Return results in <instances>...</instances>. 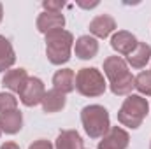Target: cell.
<instances>
[{
	"label": "cell",
	"mask_w": 151,
	"mask_h": 149,
	"mask_svg": "<svg viewBox=\"0 0 151 149\" xmlns=\"http://www.w3.org/2000/svg\"><path fill=\"white\" fill-rule=\"evenodd\" d=\"M104 72L109 79L114 95H130L134 90V75L130 74L127 62L121 56H109L104 60Z\"/></svg>",
	"instance_id": "6da1fadb"
},
{
	"label": "cell",
	"mask_w": 151,
	"mask_h": 149,
	"mask_svg": "<svg viewBox=\"0 0 151 149\" xmlns=\"http://www.w3.org/2000/svg\"><path fill=\"white\" fill-rule=\"evenodd\" d=\"M74 35L67 30H55L46 35V54L53 65H62L70 60Z\"/></svg>",
	"instance_id": "7a4b0ae2"
},
{
	"label": "cell",
	"mask_w": 151,
	"mask_h": 149,
	"mask_svg": "<svg viewBox=\"0 0 151 149\" xmlns=\"http://www.w3.org/2000/svg\"><path fill=\"white\" fill-rule=\"evenodd\" d=\"M81 123L84 126V132L88 133L90 139H102L111 125H109V112L106 107L93 104V105H86L81 111Z\"/></svg>",
	"instance_id": "3957f363"
},
{
	"label": "cell",
	"mask_w": 151,
	"mask_h": 149,
	"mask_svg": "<svg viewBox=\"0 0 151 149\" xmlns=\"http://www.w3.org/2000/svg\"><path fill=\"white\" fill-rule=\"evenodd\" d=\"M148 111H150V104L144 97L128 95L125 98V102L121 104V109L118 111V121L123 126H128V128L135 130L142 125L144 117L148 116Z\"/></svg>",
	"instance_id": "277c9868"
},
{
	"label": "cell",
	"mask_w": 151,
	"mask_h": 149,
	"mask_svg": "<svg viewBox=\"0 0 151 149\" xmlns=\"http://www.w3.org/2000/svg\"><path fill=\"white\" fill-rule=\"evenodd\" d=\"M106 79L95 67H84L76 74V90L83 97H100L106 91Z\"/></svg>",
	"instance_id": "5b68a950"
},
{
	"label": "cell",
	"mask_w": 151,
	"mask_h": 149,
	"mask_svg": "<svg viewBox=\"0 0 151 149\" xmlns=\"http://www.w3.org/2000/svg\"><path fill=\"white\" fill-rule=\"evenodd\" d=\"M44 95H46L44 82L39 77H28V81L25 82L23 90L19 91V100L27 107H35L39 104H42Z\"/></svg>",
	"instance_id": "8992f818"
},
{
	"label": "cell",
	"mask_w": 151,
	"mask_h": 149,
	"mask_svg": "<svg viewBox=\"0 0 151 149\" xmlns=\"http://www.w3.org/2000/svg\"><path fill=\"white\" fill-rule=\"evenodd\" d=\"M130 142V135L121 126H111L109 132L99 142V149H127Z\"/></svg>",
	"instance_id": "52a82bcc"
},
{
	"label": "cell",
	"mask_w": 151,
	"mask_h": 149,
	"mask_svg": "<svg viewBox=\"0 0 151 149\" xmlns=\"http://www.w3.org/2000/svg\"><path fill=\"white\" fill-rule=\"evenodd\" d=\"M65 27V18L62 12H42L37 18V30L40 34L47 35L49 32L55 30H62Z\"/></svg>",
	"instance_id": "ba28073f"
},
{
	"label": "cell",
	"mask_w": 151,
	"mask_h": 149,
	"mask_svg": "<svg viewBox=\"0 0 151 149\" xmlns=\"http://www.w3.org/2000/svg\"><path fill=\"white\" fill-rule=\"evenodd\" d=\"M114 30H116V21L109 14H100V16L93 18L91 23H90V34L93 37L106 39L109 37Z\"/></svg>",
	"instance_id": "9c48e42d"
},
{
	"label": "cell",
	"mask_w": 151,
	"mask_h": 149,
	"mask_svg": "<svg viewBox=\"0 0 151 149\" xmlns=\"http://www.w3.org/2000/svg\"><path fill=\"white\" fill-rule=\"evenodd\" d=\"M137 39L134 34H130V32H127V30H119V32H116L113 37H111V47H113L114 51H118L119 54H125V56H128L134 49H135V46H137Z\"/></svg>",
	"instance_id": "30bf717a"
},
{
	"label": "cell",
	"mask_w": 151,
	"mask_h": 149,
	"mask_svg": "<svg viewBox=\"0 0 151 149\" xmlns=\"http://www.w3.org/2000/svg\"><path fill=\"white\" fill-rule=\"evenodd\" d=\"M74 51H76L77 58H81V60H91L99 53V42H97V39L91 37V35H81L74 42Z\"/></svg>",
	"instance_id": "8fae6325"
},
{
	"label": "cell",
	"mask_w": 151,
	"mask_h": 149,
	"mask_svg": "<svg viewBox=\"0 0 151 149\" xmlns=\"http://www.w3.org/2000/svg\"><path fill=\"white\" fill-rule=\"evenodd\" d=\"M53 88L67 95L76 90V74L72 69H62L53 75Z\"/></svg>",
	"instance_id": "7c38bea8"
},
{
	"label": "cell",
	"mask_w": 151,
	"mask_h": 149,
	"mask_svg": "<svg viewBox=\"0 0 151 149\" xmlns=\"http://www.w3.org/2000/svg\"><path fill=\"white\" fill-rule=\"evenodd\" d=\"M27 81H28V74H27L25 69H11V70L5 72L4 79H2V84L11 91L19 93Z\"/></svg>",
	"instance_id": "4fadbf2b"
},
{
	"label": "cell",
	"mask_w": 151,
	"mask_h": 149,
	"mask_svg": "<svg viewBox=\"0 0 151 149\" xmlns=\"http://www.w3.org/2000/svg\"><path fill=\"white\" fill-rule=\"evenodd\" d=\"M21 126H23V116L18 109L0 114V128H2V132H5L9 135H14V133H18L21 130Z\"/></svg>",
	"instance_id": "5bb4252c"
},
{
	"label": "cell",
	"mask_w": 151,
	"mask_h": 149,
	"mask_svg": "<svg viewBox=\"0 0 151 149\" xmlns=\"http://www.w3.org/2000/svg\"><path fill=\"white\" fill-rule=\"evenodd\" d=\"M151 60V46L146 42H137L135 49L127 56V62L134 67V69H142L146 67V63Z\"/></svg>",
	"instance_id": "9a60e30c"
},
{
	"label": "cell",
	"mask_w": 151,
	"mask_h": 149,
	"mask_svg": "<svg viewBox=\"0 0 151 149\" xmlns=\"http://www.w3.org/2000/svg\"><path fill=\"white\" fill-rule=\"evenodd\" d=\"M65 104H67L65 95L60 93V91L55 90V88L49 90V91H46V95H44V98H42V109H44V112H47V114L62 111V109L65 107Z\"/></svg>",
	"instance_id": "2e32d148"
},
{
	"label": "cell",
	"mask_w": 151,
	"mask_h": 149,
	"mask_svg": "<svg viewBox=\"0 0 151 149\" xmlns=\"http://www.w3.org/2000/svg\"><path fill=\"white\" fill-rule=\"evenodd\" d=\"M55 149H84L83 148V139L76 130H63L56 137Z\"/></svg>",
	"instance_id": "e0dca14e"
},
{
	"label": "cell",
	"mask_w": 151,
	"mask_h": 149,
	"mask_svg": "<svg viewBox=\"0 0 151 149\" xmlns=\"http://www.w3.org/2000/svg\"><path fill=\"white\" fill-rule=\"evenodd\" d=\"M14 62H16V54H14V49L9 39L0 35V72L9 70L14 65Z\"/></svg>",
	"instance_id": "ac0fdd59"
},
{
	"label": "cell",
	"mask_w": 151,
	"mask_h": 149,
	"mask_svg": "<svg viewBox=\"0 0 151 149\" xmlns=\"http://www.w3.org/2000/svg\"><path fill=\"white\" fill-rule=\"evenodd\" d=\"M134 88L141 93V95H146V97H151V70H146V72H141L134 79Z\"/></svg>",
	"instance_id": "d6986e66"
},
{
	"label": "cell",
	"mask_w": 151,
	"mask_h": 149,
	"mask_svg": "<svg viewBox=\"0 0 151 149\" xmlns=\"http://www.w3.org/2000/svg\"><path fill=\"white\" fill-rule=\"evenodd\" d=\"M16 107H18V98L12 93H0V114L14 111Z\"/></svg>",
	"instance_id": "ffe728a7"
},
{
	"label": "cell",
	"mask_w": 151,
	"mask_h": 149,
	"mask_svg": "<svg viewBox=\"0 0 151 149\" xmlns=\"http://www.w3.org/2000/svg\"><path fill=\"white\" fill-rule=\"evenodd\" d=\"M63 5H65V2H62V0H46V2H42V7H44L46 12H62Z\"/></svg>",
	"instance_id": "44dd1931"
},
{
	"label": "cell",
	"mask_w": 151,
	"mask_h": 149,
	"mask_svg": "<svg viewBox=\"0 0 151 149\" xmlns=\"http://www.w3.org/2000/svg\"><path fill=\"white\" fill-rule=\"evenodd\" d=\"M28 149H55V148H53V144H51L49 140H46V139H39V140H35L34 144H30V148Z\"/></svg>",
	"instance_id": "7402d4cb"
},
{
	"label": "cell",
	"mask_w": 151,
	"mask_h": 149,
	"mask_svg": "<svg viewBox=\"0 0 151 149\" xmlns=\"http://www.w3.org/2000/svg\"><path fill=\"white\" fill-rule=\"evenodd\" d=\"M0 149H19V146L16 142H5V144L0 146Z\"/></svg>",
	"instance_id": "603a6c76"
},
{
	"label": "cell",
	"mask_w": 151,
	"mask_h": 149,
	"mask_svg": "<svg viewBox=\"0 0 151 149\" xmlns=\"http://www.w3.org/2000/svg\"><path fill=\"white\" fill-rule=\"evenodd\" d=\"M79 5H81V7H84V9H91V7H97V5H99V2H91V4H84V2H79Z\"/></svg>",
	"instance_id": "cb8c5ba5"
},
{
	"label": "cell",
	"mask_w": 151,
	"mask_h": 149,
	"mask_svg": "<svg viewBox=\"0 0 151 149\" xmlns=\"http://www.w3.org/2000/svg\"><path fill=\"white\" fill-rule=\"evenodd\" d=\"M2 18H4V7H2V4H0V21H2Z\"/></svg>",
	"instance_id": "d4e9b609"
},
{
	"label": "cell",
	"mask_w": 151,
	"mask_h": 149,
	"mask_svg": "<svg viewBox=\"0 0 151 149\" xmlns=\"http://www.w3.org/2000/svg\"><path fill=\"white\" fill-rule=\"evenodd\" d=\"M0 133H2V128H0Z\"/></svg>",
	"instance_id": "484cf974"
},
{
	"label": "cell",
	"mask_w": 151,
	"mask_h": 149,
	"mask_svg": "<svg viewBox=\"0 0 151 149\" xmlns=\"http://www.w3.org/2000/svg\"><path fill=\"white\" fill-rule=\"evenodd\" d=\"M150 149H151V148H150Z\"/></svg>",
	"instance_id": "4316f807"
}]
</instances>
